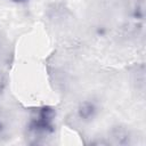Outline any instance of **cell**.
Wrapping results in <instances>:
<instances>
[{
	"label": "cell",
	"instance_id": "obj_3",
	"mask_svg": "<svg viewBox=\"0 0 146 146\" xmlns=\"http://www.w3.org/2000/svg\"><path fill=\"white\" fill-rule=\"evenodd\" d=\"M111 138L113 140L110 141V143L116 144V145H127V144H129V140H130L129 132L122 127L114 128L111 131Z\"/></svg>",
	"mask_w": 146,
	"mask_h": 146
},
{
	"label": "cell",
	"instance_id": "obj_6",
	"mask_svg": "<svg viewBox=\"0 0 146 146\" xmlns=\"http://www.w3.org/2000/svg\"><path fill=\"white\" fill-rule=\"evenodd\" d=\"M11 2H15V3H23V2H26L27 0H9Z\"/></svg>",
	"mask_w": 146,
	"mask_h": 146
},
{
	"label": "cell",
	"instance_id": "obj_4",
	"mask_svg": "<svg viewBox=\"0 0 146 146\" xmlns=\"http://www.w3.org/2000/svg\"><path fill=\"white\" fill-rule=\"evenodd\" d=\"M130 11L135 18L143 19L145 17V0H131Z\"/></svg>",
	"mask_w": 146,
	"mask_h": 146
},
{
	"label": "cell",
	"instance_id": "obj_5",
	"mask_svg": "<svg viewBox=\"0 0 146 146\" xmlns=\"http://www.w3.org/2000/svg\"><path fill=\"white\" fill-rule=\"evenodd\" d=\"M3 88H5V78H3V76L0 74V94L2 92Z\"/></svg>",
	"mask_w": 146,
	"mask_h": 146
},
{
	"label": "cell",
	"instance_id": "obj_2",
	"mask_svg": "<svg viewBox=\"0 0 146 146\" xmlns=\"http://www.w3.org/2000/svg\"><path fill=\"white\" fill-rule=\"evenodd\" d=\"M96 112H97V107H96L95 103H92L90 100L82 102L78 107V115L81 120H84V121L91 120L95 116Z\"/></svg>",
	"mask_w": 146,
	"mask_h": 146
},
{
	"label": "cell",
	"instance_id": "obj_1",
	"mask_svg": "<svg viewBox=\"0 0 146 146\" xmlns=\"http://www.w3.org/2000/svg\"><path fill=\"white\" fill-rule=\"evenodd\" d=\"M55 116V112L50 107H41L38 108L33 116L31 117L29 124V135L32 138L41 139L54 131L52 120Z\"/></svg>",
	"mask_w": 146,
	"mask_h": 146
}]
</instances>
